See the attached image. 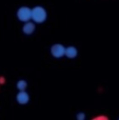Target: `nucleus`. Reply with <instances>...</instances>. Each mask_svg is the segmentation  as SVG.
I'll use <instances>...</instances> for the list:
<instances>
[{
    "label": "nucleus",
    "instance_id": "2",
    "mask_svg": "<svg viewBox=\"0 0 119 120\" xmlns=\"http://www.w3.org/2000/svg\"><path fill=\"white\" fill-rule=\"evenodd\" d=\"M16 16L19 21L26 22L29 20H32V8L26 5H22L17 10Z\"/></svg>",
    "mask_w": 119,
    "mask_h": 120
},
{
    "label": "nucleus",
    "instance_id": "5",
    "mask_svg": "<svg viewBox=\"0 0 119 120\" xmlns=\"http://www.w3.org/2000/svg\"><path fill=\"white\" fill-rule=\"evenodd\" d=\"M36 31V23L33 20H29L26 22H23L22 26V33L25 36H31L32 34H34Z\"/></svg>",
    "mask_w": 119,
    "mask_h": 120
},
{
    "label": "nucleus",
    "instance_id": "7",
    "mask_svg": "<svg viewBox=\"0 0 119 120\" xmlns=\"http://www.w3.org/2000/svg\"><path fill=\"white\" fill-rule=\"evenodd\" d=\"M16 87L18 91H25L27 89V81L24 79H20L16 82Z\"/></svg>",
    "mask_w": 119,
    "mask_h": 120
},
{
    "label": "nucleus",
    "instance_id": "4",
    "mask_svg": "<svg viewBox=\"0 0 119 120\" xmlns=\"http://www.w3.org/2000/svg\"><path fill=\"white\" fill-rule=\"evenodd\" d=\"M16 101L20 105H25L30 102V95L29 93L25 91H18V93L16 94Z\"/></svg>",
    "mask_w": 119,
    "mask_h": 120
},
{
    "label": "nucleus",
    "instance_id": "10",
    "mask_svg": "<svg viewBox=\"0 0 119 120\" xmlns=\"http://www.w3.org/2000/svg\"><path fill=\"white\" fill-rule=\"evenodd\" d=\"M6 82V79L4 76H0V85H3Z\"/></svg>",
    "mask_w": 119,
    "mask_h": 120
},
{
    "label": "nucleus",
    "instance_id": "8",
    "mask_svg": "<svg viewBox=\"0 0 119 120\" xmlns=\"http://www.w3.org/2000/svg\"><path fill=\"white\" fill-rule=\"evenodd\" d=\"M93 120H109V117L104 116V115H99V116H96L93 118Z\"/></svg>",
    "mask_w": 119,
    "mask_h": 120
},
{
    "label": "nucleus",
    "instance_id": "3",
    "mask_svg": "<svg viewBox=\"0 0 119 120\" xmlns=\"http://www.w3.org/2000/svg\"><path fill=\"white\" fill-rule=\"evenodd\" d=\"M51 55L56 59H60L62 57H64L65 54V46L61 43H55L51 46Z\"/></svg>",
    "mask_w": 119,
    "mask_h": 120
},
{
    "label": "nucleus",
    "instance_id": "9",
    "mask_svg": "<svg viewBox=\"0 0 119 120\" xmlns=\"http://www.w3.org/2000/svg\"><path fill=\"white\" fill-rule=\"evenodd\" d=\"M76 118H77V120H84L86 119V114L82 113V112H80L76 115Z\"/></svg>",
    "mask_w": 119,
    "mask_h": 120
},
{
    "label": "nucleus",
    "instance_id": "6",
    "mask_svg": "<svg viewBox=\"0 0 119 120\" xmlns=\"http://www.w3.org/2000/svg\"><path fill=\"white\" fill-rule=\"evenodd\" d=\"M64 56L69 59H74L78 56V50L74 45H70L65 48V54Z\"/></svg>",
    "mask_w": 119,
    "mask_h": 120
},
{
    "label": "nucleus",
    "instance_id": "1",
    "mask_svg": "<svg viewBox=\"0 0 119 120\" xmlns=\"http://www.w3.org/2000/svg\"><path fill=\"white\" fill-rule=\"evenodd\" d=\"M48 19V12L41 5H36L32 8V20L37 24L45 22Z\"/></svg>",
    "mask_w": 119,
    "mask_h": 120
}]
</instances>
